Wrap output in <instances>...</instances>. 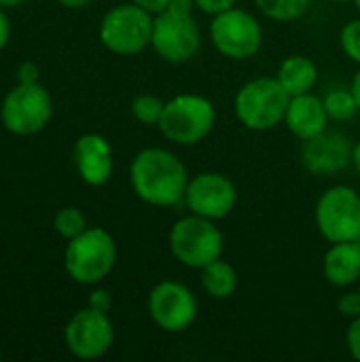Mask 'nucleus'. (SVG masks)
I'll return each instance as SVG.
<instances>
[{
  "instance_id": "19",
  "label": "nucleus",
  "mask_w": 360,
  "mask_h": 362,
  "mask_svg": "<svg viewBox=\"0 0 360 362\" xmlns=\"http://www.w3.org/2000/svg\"><path fill=\"white\" fill-rule=\"evenodd\" d=\"M238 286H240V276L231 263L223 261V257L202 269V288L212 299H229L236 295Z\"/></svg>"
},
{
  "instance_id": "24",
  "label": "nucleus",
  "mask_w": 360,
  "mask_h": 362,
  "mask_svg": "<svg viewBox=\"0 0 360 362\" xmlns=\"http://www.w3.org/2000/svg\"><path fill=\"white\" fill-rule=\"evenodd\" d=\"M339 42H342V49L344 53L360 66V17L348 21L344 28H342V34H339Z\"/></svg>"
},
{
  "instance_id": "22",
  "label": "nucleus",
  "mask_w": 360,
  "mask_h": 362,
  "mask_svg": "<svg viewBox=\"0 0 360 362\" xmlns=\"http://www.w3.org/2000/svg\"><path fill=\"white\" fill-rule=\"evenodd\" d=\"M166 102L153 93H140L132 100V115L144 125H159Z\"/></svg>"
},
{
  "instance_id": "7",
  "label": "nucleus",
  "mask_w": 360,
  "mask_h": 362,
  "mask_svg": "<svg viewBox=\"0 0 360 362\" xmlns=\"http://www.w3.org/2000/svg\"><path fill=\"white\" fill-rule=\"evenodd\" d=\"M155 17L134 2L112 6L100 21L102 45L117 55H138L151 47Z\"/></svg>"
},
{
  "instance_id": "18",
  "label": "nucleus",
  "mask_w": 360,
  "mask_h": 362,
  "mask_svg": "<svg viewBox=\"0 0 360 362\" xmlns=\"http://www.w3.org/2000/svg\"><path fill=\"white\" fill-rule=\"evenodd\" d=\"M276 78L284 87V91L293 98L314 89L318 81V68L306 55H291L280 64Z\"/></svg>"
},
{
  "instance_id": "12",
  "label": "nucleus",
  "mask_w": 360,
  "mask_h": 362,
  "mask_svg": "<svg viewBox=\"0 0 360 362\" xmlns=\"http://www.w3.org/2000/svg\"><path fill=\"white\" fill-rule=\"evenodd\" d=\"M64 339L72 356L81 361H95L112 348L115 327L106 312H98L87 305L68 320Z\"/></svg>"
},
{
  "instance_id": "2",
  "label": "nucleus",
  "mask_w": 360,
  "mask_h": 362,
  "mask_svg": "<svg viewBox=\"0 0 360 362\" xmlns=\"http://www.w3.org/2000/svg\"><path fill=\"white\" fill-rule=\"evenodd\" d=\"M193 8V0H172L163 13L155 15L151 47L163 62L187 64L199 53L202 30Z\"/></svg>"
},
{
  "instance_id": "28",
  "label": "nucleus",
  "mask_w": 360,
  "mask_h": 362,
  "mask_svg": "<svg viewBox=\"0 0 360 362\" xmlns=\"http://www.w3.org/2000/svg\"><path fill=\"white\" fill-rule=\"evenodd\" d=\"M87 305L91 308V310H98V312H110V308H112V295L106 291V288H95L91 295H89V301H87Z\"/></svg>"
},
{
  "instance_id": "31",
  "label": "nucleus",
  "mask_w": 360,
  "mask_h": 362,
  "mask_svg": "<svg viewBox=\"0 0 360 362\" xmlns=\"http://www.w3.org/2000/svg\"><path fill=\"white\" fill-rule=\"evenodd\" d=\"M8 36H11V23H8L6 13L0 6V49H4V45L8 42Z\"/></svg>"
},
{
  "instance_id": "10",
  "label": "nucleus",
  "mask_w": 360,
  "mask_h": 362,
  "mask_svg": "<svg viewBox=\"0 0 360 362\" xmlns=\"http://www.w3.org/2000/svg\"><path fill=\"white\" fill-rule=\"evenodd\" d=\"M53 115L49 91L40 83H17L0 106V119L6 132L15 136H32L47 127Z\"/></svg>"
},
{
  "instance_id": "6",
  "label": "nucleus",
  "mask_w": 360,
  "mask_h": 362,
  "mask_svg": "<svg viewBox=\"0 0 360 362\" xmlns=\"http://www.w3.org/2000/svg\"><path fill=\"white\" fill-rule=\"evenodd\" d=\"M216 125L214 104L199 93H178L166 102L159 132L174 144H199Z\"/></svg>"
},
{
  "instance_id": "33",
  "label": "nucleus",
  "mask_w": 360,
  "mask_h": 362,
  "mask_svg": "<svg viewBox=\"0 0 360 362\" xmlns=\"http://www.w3.org/2000/svg\"><path fill=\"white\" fill-rule=\"evenodd\" d=\"M62 6H68V8H83L87 4H91L93 0H57Z\"/></svg>"
},
{
  "instance_id": "34",
  "label": "nucleus",
  "mask_w": 360,
  "mask_h": 362,
  "mask_svg": "<svg viewBox=\"0 0 360 362\" xmlns=\"http://www.w3.org/2000/svg\"><path fill=\"white\" fill-rule=\"evenodd\" d=\"M352 165L356 168V172L360 174V140L354 144V148H352Z\"/></svg>"
},
{
  "instance_id": "29",
  "label": "nucleus",
  "mask_w": 360,
  "mask_h": 362,
  "mask_svg": "<svg viewBox=\"0 0 360 362\" xmlns=\"http://www.w3.org/2000/svg\"><path fill=\"white\" fill-rule=\"evenodd\" d=\"M40 68L34 62H21L17 68V83H38Z\"/></svg>"
},
{
  "instance_id": "15",
  "label": "nucleus",
  "mask_w": 360,
  "mask_h": 362,
  "mask_svg": "<svg viewBox=\"0 0 360 362\" xmlns=\"http://www.w3.org/2000/svg\"><path fill=\"white\" fill-rule=\"evenodd\" d=\"M74 163L81 180L102 187L112 176V148L102 134H83L74 144Z\"/></svg>"
},
{
  "instance_id": "8",
  "label": "nucleus",
  "mask_w": 360,
  "mask_h": 362,
  "mask_svg": "<svg viewBox=\"0 0 360 362\" xmlns=\"http://www.w3.org/2000/svg\"><path fill=\"white\" fill-rule=\"evenodd\" d=\"M314 221L318 233L329 242L360 240V195L350 185L329 187L316 202Z\"/></svg>"
},
{
  "instance_id": "25",
  "label": "nucleus",
  "mask_w": 360,
  "mask_h": 362,
  "mask_svg": "<svg viewBox=\"0 0 360 362\" xmlns=\"http://www.w3.org/2000/svg\"><path fill=\"white\" fill-rule=\"evenodd\" d=\"M337 310L344 318L352 320V318H359L360 316V291H350L346 295L339 297L337 301Z\"/></svg>"
},
{
  "instance_id": "14",
  "label": "nucleus",
  "mask_w": 360,
  "mask_h": 362,
  "mask_svg": "<svg viewBox=\"0 0 360 362\" xmlns=\"http://www.w3.org/2000/svg\"><path fill=\"white\" fill-rule=\"evenodd\" d=\"M352 148L354 144L346 134L325 129L316 138L303 142L301 163L310 174L331 176L352 163Z\"/></svg>"
},
{
  "instance_id": "23",
  "label": "nucleus",
  "mask_w": 360,
  "mask_h": 362,
  "mask_svg": "<svg viewBox=\"0 0 360 362\" xmlns=\"http://www.w3.org/2000/svg\"><path fill=\"white\" fill-rule=\"evenodd\" d=\"M53 229L64 238V240H72L76 235H81L87 229V218L85 214L74 208V206H66L62 208L55 218H53Z\"/></svg>"
},
{
  "instance_id": "38",
  "label": "nucleus",
  "mask_w": 360,
  "mask_h": 362,
  "mask_svg": "<svg viewBox=\"0 0 360 362\" xmlns=\"http://www.w3.org/2000/svg\"><path fill=\"white\" fill-rule=\"evenodd\" d=\"M0 358H2V352H0Z\"/></svg>"
},
{
  "instance_id": "13",
  "label": "nucleus",
  "mask_w": 360,
  "mask_h": 362,
  "mask_svg": "<svg viewBox=\"0 0 360 362\" xmlns=\"http://www.w3.org/2000/svg\"><path fill=\"white\" fill-rule=\"evenodd\" d=\"M185 204L193 214L221 221L233 212L238 204V189L233 180L221 172H199L189 178Z\"/></svg>"
},
{
  "instance_id": "30",
  "label": "nucleus",
  "mask_w": 360,
  "mask_h": 362,
  "mask_svg": "<svg viewBox=\"0 0 360 362\" xmlns=\"http://www.w3.org/2000/svg\"><path fill=\"white\" fill-rule=\"evenodd\" d=\"M134 4H138L140 8H144L146 13H151L153 17L155 15H159V13H163L168 6H170V2L172 0H132Z\"/></svg>"
},
{
  "instance_id": "37",
  "label": "nucleus",
  "mask_w": 360,
  "mask_h": 362,
  "mask_svg": "<svg viewBox=\"0 0 360 362\" xmlns=\"http://www.w3.org/2000/svg\"><path fill=\"white\" fill-rule=\"evenodd\" d=\"M354 6L359 8V13H360V0H354Z\"/></svg>"
},
{
  "instance_id": "21",
  "label": "nucleus",
  "mask_w": 360,
  "mask_h": 362,
  "mask_svg": "<svg viewBox=\"0 0 360 362\" xmlns=\"http://www.w3.org/2000/svg\"><path fill=\"white\" fill-rule=\"evenodd\" d=\"M325 102V108H327V115L329 119L333 121H348L352 119L356 112H359V104L350 91V87H333L327 91V95L323 98Z\"/></svg>"
},
{
  "instance_id": "36",
  "label": "nucleus",
  "mask_w": 360,
  "mask_h": 362,
  "mask_svg": "<svg viewBox=\"0 0 360 362\" xmlns=\"http://www.w3.org/2000/svg\"><path fill=\"white\" fill-rule=\"evenodd\" d=\"M333 2H344L346 4V2H354V0H333Z\"/></svg>"
},
{
  "instance_id": "26",
  "label": "nucleus",
  "mask_w": 360,
  "mask_h": 362,
  "mask_svg": "<svg viewBox=\"0 0 360 362\" xmlns=\"http://www.w3.org/2000/svg\"><path fill=\"white\" fill-rule=\"evenodd\" d=\"M346 346H348L350 356L356 362H360V316L359 318H352L350 325H348V331H346Z\"/></svg>"
},
{
  "instance_id": "1",
  "label": "nucleus",
  "mask_w": 360,
  "mask_h": 362,
  "mask_svg": "<svg viewBox=\"0 0 360 362\" xmlns=\"http://www.w3.org/2000/svg\"><path fill=\"white\" fill-rule=\"evenodd\" d=\"M129 185L138 199L155 208H172L185 202L189 172L168 148H142L129 165Z\"/></svg>"
},
{
  "instance_id": "35",
  "label": "nucleus",
  "mask_w": 360,
  "mask_h": 362,
  "mask_svg": "<svg viewBox=\"0 0 360 362\" xmlns=\"http://www.w3.org/2000/svg\"><path fill=\"white\" fill-rule=\"evenodd\" d=\"M25 0H0V6H19L23 4Z\"/></svg>"
},
{
  "instance_id": "32",
  "label": "nucleus",
  "mask_w": 360,
  "mask_h": 362,
  "mask_svg": "<svg viewBox=\"0 0 360 362\" xmlns=\"http://www.w3.org/2000/svg\"><path fill=\"white\" fill-rule=\"evenodd\" d=\"M350 91H352V95H354V100H356V104H359L360 108V68L354 72V76L350 81Z\"/></svg>"
},
{
  "instance_id": "9",
  "label": "nucleus",
  "mask_w": 360,
  "mask_h": 362,
  "mask_svg": "<svg viewBox=\"0 0 360 362\" xmlns=\"http://www.w3.org/2000/svg\"><path fill=\"white\" fill-rule=\"evenodd\" d=\"M208 34L212 47L227 59H250L263 45L261 23L252 13L240 6L212 15Z\"/></svg>"
},
{
  "instance_id": "20",
  "label": "nucleus",
  "mask_w": 360,
  "mask_h": 362,
  "mask_svg": "<svg viewBox=\"0 0 360 362\" xmlns=\"http://www.w3.org/2000/svg\"><path fill=\"white\" fill-rule=\"evenodd\" d=\"M257 8L274 21H295L308 13L312 0H255Z\"/></svg>"
},
{
  "instance_id": "17",
  "label": "nucleus",
  "mask_w": 360,
  "mask_h": 362,
  "mask_svg": "<svg viewBox=\"0 0 360 362\" xmlns=\"http://www.w3.org/2000/svg\"><path fill=\"white\" fill-rule=\"evenodd\" d=\"M323 274L325 280L337 288L360 284V240L331 244L323 259Z\"/></svg>"
},
{
  "instance_id": "27",
  "label": "nucleus",
  "mask_w": 360,
  "mask_h": 362,
  "mask_svg": "<svg viewBox=\"0 0 360 362\" xmlns=\"http://www.w3.org/2000/svg\"><path fill=\"white\" fill-rule=\"evenodd\" d=\"M193 2H195V8H199L206 15H219L238 4V0H193Z\"/></svg>"
},
{
  "instance_id": "3",
  "label": "nucleus",
  "mask_w": 360,
  "mask_h": 362,
  "mask_svg": "<svg viewBox=\"0 0 360 362\" xmlns=\"http://www.w3.org/2000/svg\"><path fill=\"white\" fill-rule=\"evenodd\" d=\"M168 244L172 257L180 265L202 272L206 265L223 257L225 235L216 227V221L191 212L172 225Z\"/></svg>"
},
{
  "instance_id": "16",
  "label": "nucleus",
  "mask_w": 360,
  "mask_h": 362,
  "mask_svg": "<svg viewBox=\"0 0 360 362\" xmlns=\"http://www.w3.org/2000/svg\"><path fill=\"white\" fill-rule=\"evenodd\" d=\"M329 121L331 119L327 115L323 98L314 95L312 91L291 98L289 108H286V117H284V125L301 142L323 134L327 129Z\"/></svg>"
},
{
  "instance_id": "11",
  "label": "nucleus",
  "mask_w": 360,
  "mask_h": 362,
  "mask_svg": "<svg viewBox=\"0 0 360 362\" xmlns=\"http://www.w3.org/2000/svg\"><path fill=\"white\" fill-rule=\"evenodd\" d=\"M146 312L153 325L166 333L187 331L199 312L195 293L178 280L157 282L146 299Z\"/></svg>"
},
{
  "instance_id": "39",
  "label": "nucleus",
  "mask_w": 360,
  "mask_h": 362,
  "mask_svg": "<svg viewBox=\"0 0 360 362\" xmlns=\"http://www.w3.org/2000/svg\"><path fill=\"white\" fill-rule=\"evenodd\" d=\"M359 291H360V286H359Z\"/></svg>"
},
{
  "instance_id": "4",
  "label": "nucleus",
  "mask_w": 360,
  "mask_h": 362,
  "mask_svg": "<svg viewBox=\"0 0 360 362\" xmlns=\"http://www.w3.org/2000/svg\"><path fill=\"white\" fill-rule=\"evenodd\" d=\"M291 95L276 76H257L244 83L233 100L238 121L252 132H267L284 123Z\"/></svg>"
},
{
  "instance_id": "5",
  "label": "nucleus",
  "mask_w": 360,
  "mask_h": 362,
  "mask_svg": "<svg viewBox=\"0 0 360 362\" xmlns=\"http://www.w3.org/2000/svg\"><path fill=\"white\" fill-rule=\"evenodd\" d=\"M117 263V244L102 227H87L81 235L68 240L64 267L68 276L87 286L100 284Z\"/></svg>"
}]
</instances>
